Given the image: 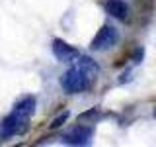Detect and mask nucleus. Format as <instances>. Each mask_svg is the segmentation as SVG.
Here are the masks:
<instances>
[{
  "instance_id": "9",
  "label": "nucleus",
  "mask_w": 156,
  "mask_h": 147,
  "mask_svg": "<svg viewBox=\"0 0 156 147\" xmlns=\"http://www.w3.org/2000/svg\"><path fill=\"white\" fill-rule=\"evenodd\" d=\"M154 118H156V110H154Z\"/></svg>"
},
{
  "instance_id": "8",
  "label": "nucleus",
  "mask_w": 156,
  "mask_h": 147,
  "mask_svg": "<svg viewBox=\"0 0 156 147\" xmlns=\"http://www.w3.org/2000/svg\"><path fill=\"white\" fill-rule=\"evenodd\" d=\"M68 116H70V114H68V112H62V114L58 116V118H55V120H53L51 127H53V130H57V127H61V126H62V124H65V122L68 120Z\"/></svg>"
},
{
  "instance_id": "4",
  "label": "nucleus",
  "mask_w": 156,
  "mask_h": 147,
  "mask_svg": "<svg viewBox=\"0 0 156 147\" xmlns=\"http://www.w3.org/2000/svg\"><path fill=\"white\" fill-rule=\"evenodd\" d=\"M94 135V127L92 126H76L72 130H68L62 135V143L68 145H88Z\"/></svg>"
},
{
  "instance_id": "7",
  "label": "nucleus",
  "mask_w": 156,
  "mask_h": 147,
  "mask_svg": "<svg viewBox=\"0 0 156 147\" xmlns=\"http://www.w3.org/2000/svg\"><path fill=\"white\" fill-rule=\"evenodd\" d=\"M35 108H37L35 96H23V98H20V100L16 102L14 110H18V112H22V114H26V116L31 118L33 112H35Z\"/></svg>"
},
{
  "instance_id": "2",
  "label": "nucleus",
  "mask_w": 156,
  "mask_h": 147,
  "mask_svg": "<svg viewBox=\"0 0 156 147\" xmlns=\"http://www.w3.org/2000/svg\"><path fill=\"white\" fill-rule=\"evenodd\" d=\"M29 120H31L29 116L22 114L18 110H12V114H8L0 122V139H10L14 135L26 134L29 127Z\"/></svg>"
},
{
  "instance_id": "3",
  "label": "nucleus",
  "mask_w": 156,
  "mask_h": 147,
  "mask_svg": "<svg viewBox=\"0 0 156 147\" xmlns=\"http://www.w3.org/2000/svg\"><path fill=\"white\" fill-rule=\"evenodd\" d=\"M119 41V32L113 26H104L92 39V49L94 51H107Z\"/></svg>"
},
{
  "instance_id": "6",
  "label": "nucleus",
  "mask_w": 156,
  "mask_h": 147,
  "mask_svg": "<svg viewBox=\"0 0 156 147\" xmlns=\"http://www.w3.org/2000/svg\"><path fill=\"white\" fill-rule=\"evenodd\" d=\"M104 8L109 16L121 20V22H125V20L129 18V6H127L125 0H105Z\"/></svg>"
},
{
  "instance_id": "1",
  "label": "nucleus",
  "mask_w": 156,
  "mask_h": 147,
  "mask_svg": "<svg viewBox=\"0 0 156 147\" xmlns=\"http://www.w3.org/2000/svg\"><path fill=\"white\" fill-rule=\"evenodd\" d=\"M100 67L92 57H76L72 61V67L62 75L61 85L68 94H78V92H86L92 88Z\"/></svg>"
},
{
  "instance_id": "5",
  "label": "nucleus",
  "mask_w": 156,
  "mask_h": 147,
  "mask_svg": "<svg viewBox=\"0 0 156 147\" xmlns=\"http://www.w3.org/2000/svg\"><path fill=\"white\" fill-rule=\"evenodd\" d=\"M53 53H55V57L58 61L62 63H72L76 57H80V53H78V49H74L72 45H68L65 43L62 39H53Z\"/></svg>"
}]
</instances>
